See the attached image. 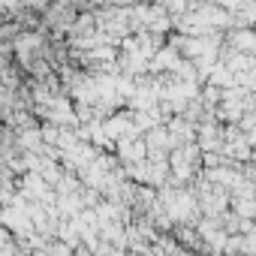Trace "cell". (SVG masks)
<instances>
[{
    "instance_id": "obj_1",
    "label": "cell",
    "mask_w": 256,
    "mask_h": 256,
    "mask_svg": "<svg viewBox=\"0 0 256 256\" xmlns=\"http://www.w3.org/2000/svg\"><path fill=\"white\" fill-rule=\"evenodd\" d=\"M235 46H238V48H256V42H253V34H250V30H244V34H235Z\"/></svg>"
}]
</instances>
